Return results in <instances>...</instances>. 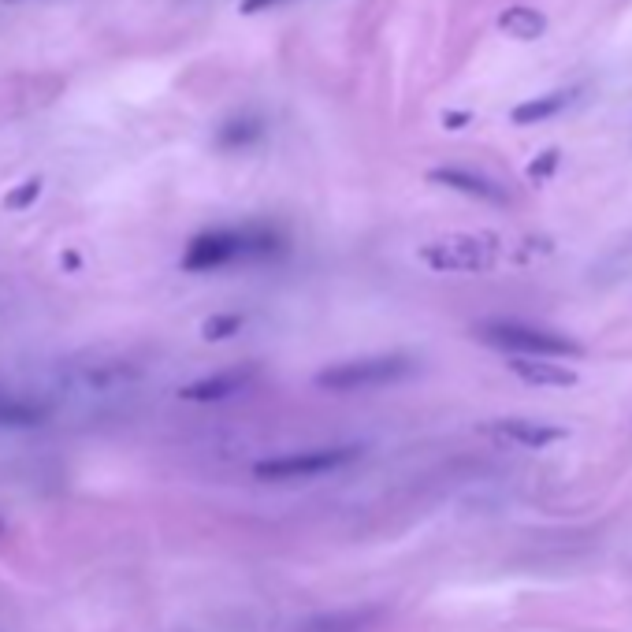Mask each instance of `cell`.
I'll return each instance as SVG.
<instances>
[{"mask_svg": "<svg viewBox=\"0 0 632 632\" xmlns=\"http://www.w3.org/2000/svg\"><path fill=\"white\" fill-rule=\"evenodd\" d=\"M376 621H380V610H376V606H365V610H335V614H316V618L302 621L298 632H369Z\"/></svg>", "mask_w": 632, "mask_h": 632, "instance_id": "30bf717a", "label": "cell"}, {"mask_svg": "<svg viewBox=\"0 0 632 632\" xmlns=\"http://www.w3.org/2000/svg\"><path fill=\"white\" fill-rule=\"evenodd\" d=\"M272 4H279V0H242V12L257 15V12H264V8H272Z\"/></svg>", "mask_w": 632, "mask_h": 632, "instance_id": "ac0fdd59", "label": "cell"}, {"mask_svg": "<svg viewBox=\"0 0 632 632\" xmlns=\"http://www.w3.org/2000/svg\"><path fill=\"white\" fill-rule=\"evenodd\" d=\"M506 365L517 380L532 383V387H577V372L558 361H547V357H514Z\"/></svg>", "mask_w": 632, "mask_h": 632, "instance_id": "9c48e42d", "label": "cell"}, {"mask_svg": "<svg viewBox=\"0 0 632 632\" xmlns=\"http://www.w3.org/2000/svg\"><path fill=\"white\" fill-rule=\"evenodd\" d=\"M279 250V238L272 231H253V227H242V231H205L198 235L183 253V268L186 272H220V268H231L238 261H253V257H268V253Z\"/></svg>", "mask_w": 632, "mask_h": 632, "instance_id": "6da1fadb", "label": "cell"}, {"mask_svg": "<svg viewBox=\"0 0 632 632\" xmlns=\"http://www.w3.org/2000/svg\"><path fill=\"white\" fill-rule=\"evenodd\" d=\"M41 421H45V409L38 402L0 391V428H30Z\"/></svg>", "mask_w": 632, "mask_h": 632, "instance_id": "8fae6325", "label": "cell"}, {"mask_svg": "<svg viewBox=\"0 0 632 632\" xmlns=\"http://www.w3.org/2000/svg\"><path fill=\"white\" fill-rule=\"evenodd\" d=\"M261 138V123L253 116H242V119H231L224 131H220V145L224 149H235V145H250Z\"/></svg>", "mask_w": 632, "mask_h": 632, "instance_id": "5bb4252c", "label": "cell"}, {"mask_svg": "<svg viewBox=\"0 0 632 632\" xmlns=\"http://www.w3.org/2000/svg\"><path fill=\"white\" fill-rule=\"evenodd\" d=\"M558 164H562V153H558V149H543L540 157L528 164V179H532V183H543V179H551V175L558 172Z\"/></svg>", "mask_w": 632, "mask_h": 632, "instance_id": "9a60e30c", "label": "cell"}, {"mask_svg": "<svg viewBox=\"0 0 632 632\" xmlns=\"http://www.w3.org/2000/svg\"><path fill=\"white\" fill-rule=\"evenodd\" d=\"M257 365H238V369H224L216 376H205V380H194L190 387H183L179 395L186 402H224V398L242 395L253 380H257Z\"/></svg>", "mask_w": 632, "mask_h": 632, "instance_id": "8992f818", "label": "cell"}, {"mask_svg": "<svg viewBox=\"0 0 632 632\" xmlns=\"http://www.w3.org/2000/svg\"><path fill=\"white\" fill-rule=\"evenodd\" d=\"M242 328V316L238 313H224V316H212V320H205V339H227V335H235V331Z\"/></svg>", "mask_w": 632, "mask_h": 632, "instance_id": "2e32d148", "label": "cell"}, {"mask_svg": "<svg viewBox=\"0 0 632 632\" xmlns=\"http://www.w3.org/2000/svg\"><path fill=\"white\" fill-rule=\"evenodd\" d=\"M0 532H4V521H0Z\"/></svg>", "mask_w": 632, "mask_h": 632, "instance_id": "ffe728a7", "label": "cell"}, {"mask_svg": "<svg viewBox=\"0 0 632 632\" xmlns=\"http://www.w3.org/2000/svg\"><path fill=\"white\" fill-rule=\"evenodd\" d=\"M428 179L439 186H450V190H458V194H469V198L476 201H488V205H506V201H510V194H506L495 179H488V175H480V172H469V168H435Z\"/></svg>", "mask_w": 632, "mask_h": 632, "instance_id": "ba28073f", "label": "cell"}, {"mask_svg": "<svg viewBox=\"0 0 632 632\" xmlns=\"http://www.w3.org/2000/svg\"><path fill=\"white\" fill-rule=\"evenodd\" d=\"M573 97H577V90L543 93V97H536V101H525V105L514 108V123H540V119L558 116V112H562V108H566Z\"/></svg>", "mask_w": 632, "mask_h": 632, "instance_id": "7c38bea8", "label": "cell"}, {"mask_svg": "<svg viewBox=\"0 0 632 632\" xmlns=\"http://www.w3.org/2000/svg\"><path fill=\"white\" fill-rule=\"evenodd\" d=\"M491 435H499L506 443H514V447H525V450H540V447H551L558 439H566V428H558V424H543V421H525V417H506V421H495L488 424Z\"/></svg>", "mask_w": 632, "mask_h": 632, "instance_id": "52a82bcc", "label": "cell"}, {"mask_svg": "<svg viewBox=\"0 0 632 632\" xmlns=\"http://www.w3.org/2000/svg\"><path fill=\"white\" fill-rule=\"evenodd\" d=\"M361 458V447H309V450H290V454H276L253 465L257 480L268 484H298V480H320L328 473H339L346 465H354Z\"/></svg>", "mask_w": 632, "mask_h": 632, "instance_id": "3957f363", "label": "cell"}, {"mask_svg": "<svg viewBox=\"0 0 632 632\" xmlns=\"http://www.w3.org/2000/svg\"><path fill=\"white\" fill-rule=\"evenodd\" d=\"M406 376H413V361L409 357H357V361H339L331 369L316 372V387L331 391V395H357V391H380V387L402 383Z\"/></svg>", "mask_w": 632, "mask_h": 632, "instance_id": "7a4b0ae2", "label": "cell"}, {"mask_svg": "<svg viewBox=\"0 0 632 632\" xmlns=\"http://www.w3.org/2000/svg\"><path fill=\"white\" fill-rule=\"evenodd\" d=\"M476 335L484 343L499 346L514 357H547V361H562V357H580L584 346L569 339L562 331L536 328V324H514V320H495V324H480Z\"/></svg>", "mask_w": 632, "mask_h": 632, "instance_id": "277c9868", "label": "cell"}, {"mask_svg": "<svg viewBox=\"0 0 632 632\" xmlns=\"http://www.w3.org/2000/svg\"><path fill=\"white\" fill-rule=\"evenodd\" d=\"M38 194H41V179H27L19 190H12V194L4 198V205H8V209H27V205L38 201Z\"/></svg>", "mask_w": 632, "mask_h": 632, "instance_id": "e0dca14e", "label": "cell"}, {"mask_svg": "<svg viewBox=\"0 0 632 632\" xmlns=\"http://www.w3.org/2000/svg\"><path fill=\"white\" fill-rule=\"evenodd\" d=\"M499 27H502V34H510V38L532 41L547 30V19H543L536 8H510V12H502Z\"/></svg>", "mask_w": 632, "mask_h": 632, "instance_id": "4fadbf2b", "label": "cell"}, {"mask_svg": "<svg viewBox=\"0 0 632 632\" xmlns=\"http://www.w3.org/2000/svg\"><path fill=\"white\" fill-rule=\"evenodd\" d=\"M461 123H469V116H447V127H461Z\"/></svg>", "mask_w": 632, "mask_h": 632, "instance_id": "d6986e66", "label": "cell"}, {"mask_svg": "<svg viewBox=\"0 0 632 632\" xmlns=\"http://www.w3.org/2000/svg\"><path fill=\"white\" fill-rule=\"evenodd\" d=\"M421 261L432 272H488L499 261V246L491 238L476 235H450L439 242H428L421 250Z\"/></svg>", "mask_w": 632, "mask_h": 632, "instance_id": "5b68a950", "label": "cell"}]
</instances>
